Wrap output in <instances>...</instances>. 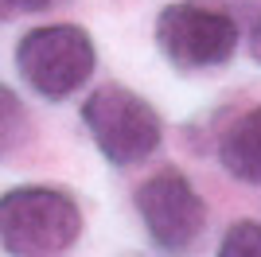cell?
Segmentation results:
<instances>
[{"mask_svg": "<svg viewBox=\"0 0 261 257\" xmlns=\"http://www.w3.org/2000/svg\"><path fill=\"white\" fill-rule=\"evenodd\" d=\"M133 203L141 211V222L160 249L187 253L207 230V203L199 199L184 171L164 168L137 187Z\"/></svg>", "mask_w": 261, "mask_h": 257, "instance_id": "5", "label": "cell"}, {"mask_svg": "<svg viewBox=\"0 0 261 257\" xmlns=\"http://www.w3.org/2000/svg\"><path fill=\"white\" fill-rule=\"evenodd\" d=\"M218 257H261V222H234L222 238Z\"/></svg>", "mask_w": 261, "mask_h": 257, "instance_id": "8", "label": "cell"}, {"mask_svg": "<svg viewBox=\"0 0 261 257\" xmlns=\"http://www.w3.org/2000/svg\"><path fill=\"white\" fill-rule=\"evenodd\" d=\"M59 4H66V0H0V23L16 20V16H32V12L59 8Z\"/></svg>", "mask_w": 261, "mask_h": 257, "instance_id": "9", "label": "cell"}, {"mask_svg": "<svg viewBox=\"0 0 261 257\" xmlns=\"http://www.w3.org/2000/svg\"><path fill=\"white\" fill-rule=\"evenodd\" d=\"M28 140V109L8 86L0 82V156H8L12 148H20Z\"/></svg>", "mask_w": 261, "mask_h": 257, "instance_id": "7", "label": "cell"}, {"mask_svg": "<svg viewBox=\"0 0 261 257\" xmlns=\"http://www.w3.org/2000/svg\"><path fill=\"white\" fill-rule=\"evenodd\" d=\"M222 168L242 183H261V106L242 113L218 140Z\"/></svg>", "mask_w": 261, "mask_h": 257, "instance_id": "6", "label": "cell"}, {"mask_svg": "<svg viewBox=\"0 0 261 257\" xmlns=\"http://www.w3.org/2000/svg\"><path fill=\"white\" fill-rule=\"evenodd\" d=\"M250 51H253V59L261 63V16H257V23H253V35H250Z\"/></svg>", "mask_w": 261, "mask_h": 257, "instance_id": "10", "label": "cell"}, {"mask_svg": "<svg viewBox=\"0 0 261 257\" xmlns=\"http://www.w3.org/2000/svg\"><path fill=\"white\" fill-rule=\"evenodd\" d=\"M156 47L179 70H211L234 59L238 23L234 16L195 0H179L156 16Z\"/></svg>", "mask_w": 261, "mask_h": 257, "instance_id": "4", "label": "cell"}, {"mask_svg": "<svg viewBox=\"0 0 261 257\" xmlns=\"http://www.w3.org/2000/svg\"><path fill=\"white\" fill-rule=\"evenodd\" d=\"M98 51L78 23H47V28H32L16 43V70L39 97L47 101H63L86 86L94 74Z\"/></svg>", "mask_w": 261, "mask_h": 257, "instance_id": "3", "label": "cell"}, {"mask_svg": "<svg viewBox=\"0 0 261 257\" xmlns=\"http://www.w3.org/2000/svg\"><path fill=\"white\" fill-rule=\"evenodd\" d=\"M82 121H86L98 152L117 168L148 160L160 148V137H164L160 113L141 94H133L129 86H117V82L98 86L86 97Z\"/></svg>", "mask_w": 261, "mask_h": 257, "instance_id": "2", "label": "cell"}, {"mask_svg": "<svg viewBox=\"0 0 261 257\" xmlns=\"http://www.w3.org/2000/svg\"><path fill=\"white\" fill-rule=\"evenodd\" d=\"M82 234V211L59 187H16L0 195V246L12 257H63Z\"/></svg>", "mask_w": 261, "mask_h": 257, "instance_id": "1", "label": "cell"}]
</instances>
